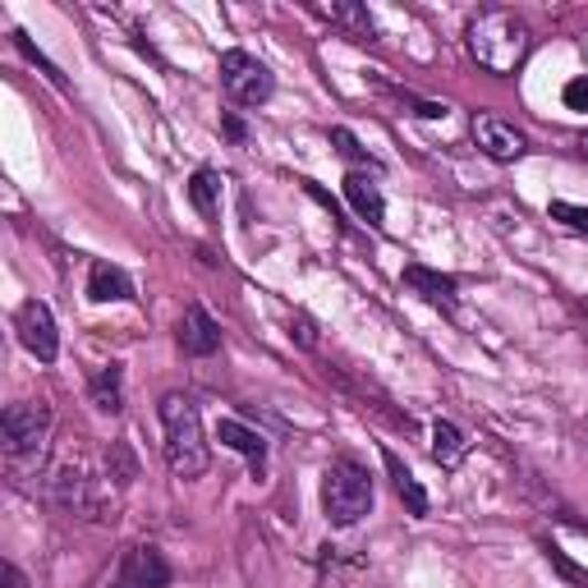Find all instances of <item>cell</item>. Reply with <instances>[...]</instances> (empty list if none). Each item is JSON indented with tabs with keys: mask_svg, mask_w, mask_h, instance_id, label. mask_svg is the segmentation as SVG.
I'll return each mask as SVG.
<instances>
[{
	"mask_svg": "<svg viewBox=\"0 0 588 588\" xmlns=\"http://www.w3.org/2000/svg\"><path fill=\"white\" fill-rule=\"evenodd\" d=\"M331 143L340 147V157H350V162H368V147H359V138L350 134V130H331Z\"/></svg>",
	"mask_w": 588,
	"mask_h": 588,
	"instance_id": "22",
	"label": "cell"
},
{
	"mask_svg": "<svg viewBox=\"0 0 588 588\" xmlns=\"http://www.w3.org/2000/svg\"><path fill=\"white\" fill-rule=\"evenodd\" d=\"M47 437H51V405H42V400H19L0 419V451H6L10 470L42 464Z\"/></svg>",
	"mask_w": 588,
	"mask_h": 588,
	"instance_id": "4",
	"label": "cell"
},
{
	"mask_svg": "<svg viewBox=\"0 0 588 588\" xmlns=\"http://www.w3.org/2000/svg\"><path fill=\"white\" fill-rule=\"evenodd\" d=\"M189 203L203 212V216H216V203H221V175L216 171H194V179H189Z\"/></svg>",
	"mask_w": 588,
	"mask_h": 588,
	"instance_id": "18",
	"label": "cell"
},
{
	"mask_svg": "<svg viewBox=\"0 0 588 588\" xmlns=\"http://www.w3.org/2000/svg\"><path fill=\"white\" fill-rule=\"evenodd\" d=\"M382 460H386V474H391V483H395V492H400V502L410 506V515L423 519L432 506H427V492H423V483L414 478V470H410V464L400 460L395 451H382Z\"/></svg>",
	"mask_w": 588,
	"mask_h": 588,
	"instance_id": "14",
	"label": "cell"
},
{
	"mask_svg": "<svg viewBox=\"0 0 588 588\" xmlns=\"http://www.w3.org/2000/svg\"><path fill=\"white\" fill-rule=\"evenodd\" d=\"M318 14L336 28H345V38L354 42H373V14H368L363 6H354V0H340V6H318Z\"/></svg>",
	"mask_w": 588,
	"mask_h": 588,
	"instance_id": "16",
	"label": "cell"
},
{
	"mask_svg": "<svg viewBox=\"0 0 588 588\" xmlns=\"http://www.w3.org/2000/svg\"><path fill=\"white\" fill-rule=\"evenodd\" d=\"M162 432H166V464L175 478H203L207 474V437H203V419L198 405L184 391L162 395Z\"/></svg>",
	"mask_w": 588,
	"mask_h": 588,
	"instance_id": "1",
	"label": "cell"
},
{
	"mask_svg": "<svg viewBox=\"0 0 588 588\" xmlns=\"http://www.w3.org/2000/svg\"><path fill=\"white\" fill-rule=\"evenodd\" d=\"M179 350L194 354V359H212L216 350H221V327H216V318L207 313L203 303H189L179 318Z\"/></svg>",
	"mask_w": 588,
	"mask_h": 588,
	"instance_id": "9",
	"label": "cell"
},
{
	"mask_svg": "<svg viewBox=\"0 0 588 588\" xmlns=\"http://www.w3.org/2000/svg\"><path fill=\"white\" fill-rule=\"evenodd\" d=\"M120 588H171V561L162 556V547H134L120 566Z\"/></svg>",
	"mask_w": 588,
	"mask_h": 588,
	"instance_id": "8",
	"label": "cell"
},
{
	"mask_svg": "<svg viewBox=\"0 0 588 588\" xmlns=\"http://www.w3.org/2000/svg\"><path fill=\"white\" fill-rule=\"evenodd\" d=\"M226 134H230V138H244V125H239L235 115H226Z\"/></svg>",
	"mask_w": 588,
	"mask_h": 588,
	"instance_id": "27",
	"label": "cell"
},
{
	"mask_svg": "<svg viewBox=\"0 0 588 588\" xmlns=\"http://www.w3.org/2000/svg\"><path fill=\"white\" fill-rule=\"evenodd\" d=\"M221 87L230 92L235 106H262V102H271L276 79H271V70L262 65L258 55L230 47V51L221 55Z\"/></svg>",
	"mask_w": 588,
	"mask_h": 588,
	"instance_id": "5",
	"label": "cell"
},
{
	"mask_svg": "<svg viewBox=\"0 0 588 588\" xmlns=\"http://www.w3.org/2000/svg\"><path fill=\"white\" fill-rule=\"evenodd\" d=\"M322 510H327V519L336 524V529L359 524L368 510H373V474L350 455L331 460L327 478H322Z\"/></svg>",
	"mask_w": 588,
	"mask_h": 588,
	"instance_id": "3",
	"label": "cell"
},
{
	"mask_svg": "<svg viewBox=\"0 0 588 588\" xmlns=\"http://www.w3.org/2000/svg\"><path fill=\"white\" fill-rule=\"evenodd\" d=\"M464 432L455 427V423H446V419H437L432 423V460L442 464V470H451V464H460V455H464Z\"/></svg>",
	"mask_w": 588,
	"mask_h": 588,
	"instance_id": "17",
	"label": "cell"
},
{
	"mask_svg": "<svg viewBox=\"0 0 588 588\" xmlns=\"http://www.w3.org/2000/svg\"><path fill=\"white\" fill-rule=\"evenodd\" d=\"M87 299H97V303L134 299V281L125 276V267H115V262H92V267H87Z\"/></svg>",
	"mask_w": 588,
	"mask_h": 588,
	"instance_id": "13",
	"label": "cell"
},
{
	"mask_svg": "<svg viewBox=\"0 0 588 588\" xmlns=\"http://www.w3.org/2000/svg\"><path fill=\"white\" fill-rule=\"evenodd\" d=\"M400 281H405L419 299H427L432 308H446V313H455V281H451V276L432 271V267H423V262H405Z\"/></svg>",
	"mask_w": 588,
	"mask_h": 588,
	"instance_id": "10",
	"label": "cell"
},
{
	"mask_svg": "<svg viewBox=\"0 0 588 588\" xmlns=\"http://www.w3.org/2000/svg\"><path fill=\"white\" fill-rule=\"evenodd\" d=\"M87 395H92V405H97L102 414H120V410H125V368H120V363H106L102 373L92 378Z\"/></svg>",
	"mask_w": 588,
	"mask_h": 588,
	"instance_id": "15",
	"label": "cell"
},
{
	"mask_svg": "<svg viewBox=\"0 0 588 588\" xmlns=\"http://www.w3.org/2000/svg\"><path fill=\"white\" fill-rule=\"evenodd\" d=\"M579 152H584V157H588V134H584V138H579Z\"/></svg>",
	"mask_w": 588,
	"mask_h": 588,
	"instance_id": "28",
	"label": "cell"
},
{
	"mask_svg": "<svg viewBox=\"0 0 588 588\" xmlns=\"http://www.w3.org/2000/svg\"><path fill=\"white\" fill-rule=\"evenodd\" d=\"M464 47L487 74H510L524 51H529V28H524L510 10H483L470 19V33H464Z\"/></svg>",
	"mask_w": 588,
	"mask_h": 588,
	"instance_id": "2",
	"label": "cell"
},
{
	"mask_svg": "<svg viewBox=\"0 0 588 588\" xmlns=\"http://www.w3.org/2000/svg\"><path fill=\"white\" fill-rule=\"evenodd\" d=\"M547 561H551L556 570H561L566 579H575V584H584V588H588V575H579V570H575V566L566 561V556H561V551H556V547H547Z\"/></svg>",
	"mask_w": 588,
	"mask_h": 588,
	"instance_id": "25",
	"label": "cell"
},
{
	"mask_svg": "<svg viewBox=\"0 0 588 588\" xmlns=\"http://www.w3.org/2000/svg\"><path fill=\"white\" fill-rule=\"evenodd\" d=\"M547 212H551V221H566L570 230L588 235V207H579V203H551Z\"/></svg>",
	"mask_w": 588,
	"mask_h": 588,
	"instance_id": "21",
	"label": "cell"
},
{
	"mask_svg": "<svg viewBox=\"0 0 588 588\" xmlns=\"http://www.w3.org/2000/svg\"><path fill=\"white\" fill-rule=\"evenodd\" d=\"M14 331L23 340V350L33 354L38 363H51L60 354V336H55V318H51V308L42 299H28L19 308V318H14Z\"/></svg>",
	"mask_w": 588,
	"mask_h": 588,
	"instance_id": "6",
	"label": "cell"
},
{
	"mask_svg": "<svg viewBox=\"0 0 588 588\" xmlns=\"http://www.w3.org/2000/svg\"><path fill=\"white\" fill-rule=\"evenodd\" d=\"M290 340H299L303 350H313V345H318V331H313V322H308L303 313H299V318L290 322Z\"/></svg>",
	"mask_w": 588,
	"mask_h": 588,
	"instance_id": "23",
	"label": "cell"
},
{
	"mask_svg": "<svg viewBox=\"0 0 588 588\" xmlns=\"http://www.w3.org/2000/svg\"><path fill=\"white\" fill-rule=\"evenodd\" d=\"M106 470H111V478H115L120 487L138 478V464H134V455H130V446H125V442H115V446L106 451Z\"/></svg>",
	"mask_w": 588,
	"mask_h": 588,
	"instance_id": "20",
	"label": "cell"
},
{
	"mask_svg": "<svg viewBox=\"0 0 588 588\" xmlns=\"http://www.w3.org/2000/svg\"><path fill=\"white\" fill-rule=\"evenodd\" d=\"M474 143L492 162H519L524 152H529V138H524L515 125H506V120H497V115H474Z\"/></svg>",
	"mask_w": 588,
	"mask_h": 588,
	"instance_id": "7",
	"label": "cell"
},
{
	"mask_svg": "<svg viewBox=\"0 0 588 588\" xmlns=\"http://www.w3.org/2000/svg\"><path fill=\"white\" fill-rule=\"evenodd\" d=\"M0 579H6V588H33V584H28V575H23L14 561H6V566H0Z\"/></svg>",
	"mask_w": 588,
	"mask_h": 588,
	"instance_id": "26",
	"label": "cell"
},
{
	"mask_svg": "<svg viewBox=\"0 0 588 588\" xmlns=\"http://www.w3.org/2000/svg\"><path fill=\"white\" fill-rule=\"evenodd\" d=\"M14 47H19V55L28 60V65H38V70H42V74H47V79H51L55 87H65V74H60V70L51 65V60H47V55H42V51L33 47V38H28L23 28H19V33H14Z\"/></svg>",
	"mask_w": 588,
	"mask_h": 588,
	"instance_id": "19",
	"label": "cell"
},
{
	"mask_svg": "<svg viewBox=\"0 0 588 588\" xmlns=\"http://www.w3.org/2000/svg\"><path fill=\"white\" fill-rule=\"evenodd\" d=\"M216 437H221V446H230V451H239L244 460H249L254 478L267 474V442H262V432H254L249 423H239V419H221Z\"/></svg>",
	"mask_w": 588,
	"mask_h": 588,
	"instance_id": "11",
	"label": "cell"
},
{
	"mask_svg": "<svg viewBox=\"0 0 588 588\" xmlns=\"http://www.w3.org/2000/svg\"><path fill=\"white\" fill-rule=\"evenodd\" d=\"M345 198H350V207H354L373 230L386 226V198H382V189H378V179H368L363 171H350V175H345Z\"/></svg>",
	"mask_w": 588,
	"mask_h": 588,
	"instance_id": "12",
	"label": "cell"
},
{
	"mask_svg": "<svg viewBox=\"0 0 588 588\" xmlns=\"http://www.w3.org/2000/svg\"><path fill=\"white\" fill-rule=\"evenodd\" d=\"M566 106L570 111H588V79H570L566 83Z\"/></svg>",
	"mask_w": 588,
	"mask_h": 588,
	"instance_id": "24",
	"label": "cell"
},
{
	"mask_svg": "<svg viewBox=\"0 0 588 588\" xmlns=\"http://www.w3.org/2000/svg\"><path fill=\"white\" fill-rule=\"evenodd\" d=\"M584 308H588V303H584Z\"/></svg>",
	"mask_w": 588,
	"mask_h": 588,
	"instance_id": "29",
	"label": "cell"
}]
</instances>
